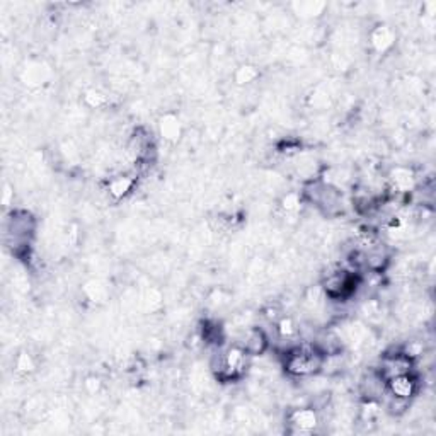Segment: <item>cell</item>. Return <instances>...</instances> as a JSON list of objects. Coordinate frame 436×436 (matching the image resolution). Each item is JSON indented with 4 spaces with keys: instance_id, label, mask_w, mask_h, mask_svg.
Listing matches in <instances>:
<instances>
[{
    "instance_id": "obj_6",
    "label": "cell",
    "mask_w": 436,
    "mask_h": 436,
    "mask_svg": "<svg viewBox=\"0 0 436 436\" xmlns=\"http://www.w3.org/2000/svg\"><path fill=\"white\" fill-rule=\"evenodd\" d=\"M137 186V178L131 174H118L115 178H111L106 184V191L113 200L120 201L123 198H126L128 194L133 191V188Z\"/></svg>"
},
{
    "instance_id": "obj_11",
    "label": "cell",
    "mask_w": 436,
    "mask_h": 436,
    "mask_svg": "<svg viewBox=\"0 0 436 436\" xmlns=\"http://www.w3.org/2000/svg\"><path fill=\"white\" fill-rule=\"evenodd\" d=\"M17 370H21V372H32L35 370V365H32L31 357L28 353L19 354V358H17Z\"/></svg>"
},
{
    "instance_id": "obj_7",
    "label": "cell",
    "mask_w": 436,
    "mask_h": 436,
    "mask_svg": "<svg viewBox=\"0 0 436 436\" xmlns=\"http://www.w3.org/2000/svg\"><path fill=\"white\" fill-rule=\"evenodd\" d=\"M394 41L395 35L388 26H379V28L372 32V46L379 51V53H383V51L392 48Z\"/></svg>"
},
{
    "instance_id": "obj_2",
    "label": "cell",
    "mask_w": 436,
    "mask_h": 436,
    "mask_svg": "<svg viewBox=\"0 0 436 436\" xmlns=\"http://www.w3.org/2000/svg\"><path fill=\"white\" fill-rule=\"evenodd\" d=\"M414 360L409 358L408 354L402 353V351H395V353H386L380 360L379 368L377 372L380 373L386 382H388L390 379L399 375H406V373H413L414 372Z\"/></svg>"
},
{
    "instance_id": "obj_8",
    "label": "cell",
    "mask_w": 436,
    "mask_h": 436,
    "mask_svg": "<svg viewBox=\"0 0 436 436\" xmlns=\"http://www.w3.org/2000/svg\"><path fill=\"white\" fill-rule=\"evenodd\" d=\"M296 332H298V328H296V324L293 322L292 317H280L276 322V334L278 338L281 339H287L290 341L296 336Z\"/></svg>"
},
{
    "instance_id": "obj_10",
    "label": "cell",
    "mask_w": 436,
    "mask_h": 436,
    "mask_svg": "<svg viewBox=\"0 0 436 436\" xmlns=\"http://www.w3.org/2000/svg\"><path fill=\"white\" fill-rule=\"evenodd\" d=\"M258 77V72L254 70V67H240L236 73L237 84H249Z\"/></svg>"
},
{
    "instance_id": "obj_3",
    "label": "cell",
    "mask_w": 436,
    "mask_h": 436,
    "mask_svg": "<svg viewBox=\"0 0 436 436\" xmlns=\"http://www.w3.org/2000/svg\"><path fill=\"white\" fill-rule=\"evenodd\" d=\"M288 423L292 426V433H310L319 426L317 409L314 408H296L288 414Z\"/></svg>"
},
{
    "instance_id": "obj_9",
    "label": "cell",
    "mask_w": 436,
    "mask_h": 436,
    "mask_svg": "<svg viewBox=\"0 0 436 436\" xmlns=\"http://www.w3.org/2000/svg\"><path fill=\"white\" fill-rule=\"evenodd\" d=\"M160 131H162V137L167 138V140H178L179 135H181V126H179L178 118H174V116H166V118L162 120V123H160Z\"/></svg>"
},
{
    "instance_id": "obj_4",
    "label": "cell",
    "mask_w": 436,
    "mask_h": 436,
    "mask_svg": "<svg viewBox=\"0 0 436 436\" xmlns=\"http://www.w3.org/2000/svg\"><path fill=\"white\" fill-rule=\"evenodd\" d=\"M417 388H419V380L414 375V372L394 377V379H390L387 382L388 394L395 395V397L408 399V401H411L414 395L417 394Z\"/></svg>"
},
{
    "instance_id": "obj_5",
    "label": "cell",
    "mask_w": 436,
    "mask_h": 436,
    "mask_svg": "<svg viewBox=\"0 0 436 436\" xmlns=\"http://www.w3.org/2000/svg\"><path fill=\"white\" fill-rule=\"evenodd\" d=\"M240 346L244 348V351L249 357H261V354L266 353L267 346H269V338H267L263 329L252 328L245 331Z\"/></svg>"
},
{
    "instance_id": "obj_1",
    "label": "cell",
    "mask_w": 436,
    "mask_h": 436,
    "mask_svg": "<svg viewBox=\"0 0 436 436\" xmlns=\"http://www.w3.org/2000/svg\"><path fill=\"white\" fill-rule=\"evenodd\" d=\"M283 354V368L288 375L303 379V377H314L322 372L324 354L315 350L312 343L288 348Z\"/></svg>"
}]
</instances>
